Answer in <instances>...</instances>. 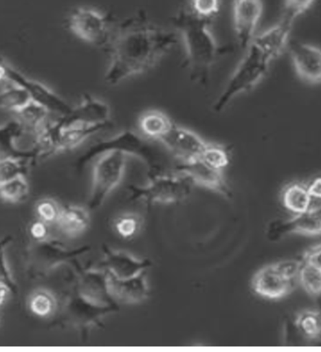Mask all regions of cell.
Returning <instances> with one entry per match:
<instances>
[{
	"label": "cell",
	"instance_id": "cell-1",
	"mask_svg": "<svg viewBox=\"0 0 321 352\" xmlns=\"http://www.w3.org/2000/svg\"><path fill=\"white\" fill-rule=\"evenodd\" d=\"M178 36L144 19L133 18L113 32L104 82L117 86L155 66L177 45Z\"/></svg>",
	"mask_w": 321,
	"mask_h": 352
},
{
	"label": "cell",
	"instance_id": "cell-2",
	"mask_svg": "<svg viewBox=\"0 0 321 352\" xmlns=\"http://www.w3.org/2000/svg\"><path fill=\"white\" fill-rule=\"evenodd\" d=\"M173 23L184 41L186 63L191 78L197 83L207 84L213 64L233 48L220 45L213 35L210 20L197 16L191 11L179 12Z\"/></svg>",
	"mask_w": 321,
	"mask_h": 352
},
{
	"label": "cell",
	"instance_id": "cell-3",
	"mask_svg": "<svg viewBox=\"0 0 321 352\" xmlns=\"http://www.w3.org/2000/svg\"><path fill=\"white\" fill-rule=\"evenodd\" d=\"M274 60L276 58L268 51L253 41L213 104V111L223 112L239 95L255 87L268 73L269 66Z\"/></svg>",
	"mask_w": 321,
	"mask_h": 352
},
{
	"label": "cell",
	"instance_id": "cell-4",
	"mask_svg": "<svg viewBox=\"0 0 321 352\" xmlns=\"http://www.w3.org/2000/svg\"><path fill=\"white\" fill-rule=\"evenodd\" d=\"M109 151H120L127 156H133L140 159L147 166L151 175L160 173V154L142 136L129 130L123 131L112 138L100 141L87 148L76 161L77 170H83L87 164Z\"/></svg>",
	"mask_w": 321,
	"mask_h": 352
},
{
	"label": "cell",
	"instance_id": "cell-5",
	"mask_svg": "<svg viewBox=\"0 0 321 352\" xmlns=\"http://www.w3.org/2000/svg\"><path fill=\"white\" fill-rule=\"evenodd\" d=\"M89 245L71 248L60 241L45 239L34 241L25 254L27 272L33 277H43L58 267L76 263L79 258L91 252Z\"/></svg>",
	"mask_w": 321,
	"mask_h": 352
},
{
	"label": "cell",
	"instance_id": "cell-6",
	"mask_svg": "<svg viewBox=\"0 0 321 352\" xmlns=\"http://www.w3.org/2000/svg\"><path fill=\"white\" fill-rule=\"evenodd\" d=\"M192 182L179 173L151 175L145 185H130L129 200L148 204H173L186 199L191 194Z\"/></svg>",
	"mask_w": 321,
	"mask_h": 352
},
{
	"label": "cell",
	"instance_id": "cell-7",
	"mask_svg": "<svg viewBox=\"0 0 321 352\" xmlns=\"http://www.w3.org/2000/svg\"><path fill=\"white\" fill-rule=\"evenodd\" d=\"M127 164V155L120 151H109L96 159L92 171L91 192L87 207L99 209L120 182Z\"/></svg>",
	"mask_w": 321,
	"mask_h": 352
},
{
	"label": "cell",
	"instance_id": "cell-8",
	"mask_svg": "<svg viewBox=\"0 0 321 352\" xmlns=\"http://www.w3.org/2000/svg\"><path fill=\"white\" fill-rule=\"evenodd\" d=\"M119 311V305H101L82 296L76 289L66 297L61 309V322L80 331L84 338L105 318Z\"/></svg>",
	"mask_w": 321,
	"mask_h": 352
},
{
	"label": "cell",
	"instance_id": "cell-9",
	"mask_svg": "<svg viewBox=\"0 0 321 352\" xmlns=\"http://www.w3.org/2000/svg\"><path fill=\"white\" fill-rule=\"evenodd\" d=\"M69 28L74 36L92 45H107L114 28L109 17L93 8L81 7L71 14Z\"/></svg>",
	"mask_w": 321,
	"mask_h": 352
},
{
	"label": "cell",
	"instance_id": "cell-10",
	"mask_svg": "<svg viewBox=\"0 0 321 352\" xmlns=\"http://www.w3.org/2000/svg\"><path fill=\"white\" fill-rule=\"evenodd\" d=\"M6 157L27 162L42 159L37 133L27 129L17 120L0 125V158Z\"/></svg>",
	"mask_w": 321,
	"mask_h": 352
},
{
	"label": "cell",
	"instance_id": "cell-11",
	"mask_svg": "<svg viewBox=\"0 0 321 352\" xmlns=\"http://www.w3.org/2000/svg\"><path fill=\"white\" fill-rule=\"evenodd\" d=\"M8 81L12 84L21 87L30 95L32 101L42 105L50 113L60 116L61 118L66 117L71 112L74 107L68 104L60 95L51 91L49 87L40 82L27 78L24 74L19 73L12 66L7 63Z\"/></svg>",
	"mask_w": 321,
	"mask_h": 352
},
{
	"label": "cell",
	"instance_id": "cell-12",
	"mask_svg": "<svg viewBox=\"0 0 321 352\" xmlns=\"http://www.w3.org/2000/svg\"><path fill=\"white\" fill-rule=\"evenodd\" d=\"M76 271L74 289L82 296L97 305H119L109 292V274L104 269L83 268L73 264Z\"/></svg>",
	"mask_w": 321,
	"mask_h": 352
},
{
	"label": "cell",
	"instance_id": "cell-13",
	"mask_svg": "<svg viewBox=\"0 0 321 352\" xmlns=\"http://www.w3.org/2000/svg\"><path fill=\"white\" fill-rule=\"evenodd\" d=\"M263 12L262 0H233V27L239 45L243 50L253 42Z\"/></svg>",
	"mask_w": 321,
	"mask_h": 352
},
{
	"label": "cell",
	"instance_id": "cell-14",
	"mask_svg": "<svg viewBox=\"0 0 321 352\" xmlns=\"http://www.w3.org/2000/svg\"><path fill=\"white\" fill-rule=\"evenodd\" d=\"M175 171L184 175L192 184L202 188L217 192L225 197H230L231 195L223 171L212 168L200 158L179 162L178 166L175 168Z\"/></svg>",
	"mask_w": 321,
	"mask_h": 352
},
{
	"label": "cell",
	"instance_id": "cell-15",
	"mask_svg": "<svg viewBox=\"0 0 321 352\" xmlns=\"http://www.w3.org/2000/svg\"><path fill=\"white\" fill-rule=\"evenodd\" d=\"M304 236L321 235V205L312 206L304 212L296 213L286 221H274L269 223L267 235L269 240L276 241L287 234Z\"/></svg>",
	"mask_w": 321,
	"mask_h": 352
},
{
	"label": "cell",
	"instance_id": "cell-16",
	"mask_svg": "<svg viewBox=\"0 0 321 352\" xmlns=\"http://www.w3.org/2000/svg\"><path fill=\"white\" fill-rule=\"evenodd\" d=\"M159 142L163 144L179 162L199 158L208 144L197 133L175 123Z\"/></svg>",
	"mask_w": 321,
	"mask_h": 352
},
{
	"label": "cell",
	"instance_id": "cell-17",
	"mask_svg": "<svg viewBox=\"0 0 321 352\" xmlns=\"http://www.w3.org/2000/svg\"><path fill=\"white\" fill-rule=\"evenodd\" d=\"M153 263L147 258H140L128 252L117 250L107 245L102 248L101 268L117 278L137 276L141 272H147Z\"/></svg>",
	"mask_w": 321,
	"mask_h": 352
},
{
	"label": "cell",
	"instance_id": "cell-18",
	"mask_svg": "<svg viewBox=\"0 0 321 352\" xmlns=\"http://www.w3.org/2000/svg\"><path fill=\"white\" fill-rule=\"evenodd\" d=\"M290 56L300 78L309 84L321 83V48L305 43L290 45Z\"/></svg>",
	"mask_w": 321,
	"mask_h": 352
},
{
	"label": "cell",
	"instance_id": "cell-19",
	"mask_svg": "<svg viewBox=\"0 0 321 352\" xmlns=\"http://www.w3.org/2000/svg\"><path fill=\"white\" fill-rule=\"evenodd\" d=\"M109 287L110 294L117 304H141L150 295V286L146 272L128 278H117L109 274Z\"/></svg>",
	"mask_w": 321,
	"mask_h": 352
},
{
	"label": "cell",
	"instance_id": "cell-20",
	"mask_svg": "<svg viewBox=\"0 0 321 352\" xmlns=\"http://www.w3.org/2000/svg\"><path fill=\"white\" fill-rule=\"evenodd\" d=\"M63 125L87 124L112 126L109 104L87 95L71 112L60 120Z\"/></svg>",
	"mask_w": 321,
	"mask_h": 352
},
{
	"label": "cell",
	"instance_id": "cell-21",
	"mask_svg": "<svg viewBox=\"0 0 321 352\" xmlns=\"http://www.w3.org/2000/svg\"><path fill=\"white\" fill-rule=\"evenodd\" d=\"M252 289L264 299H283L292 289V282L285 279L274 263L262 267L254 274Z\"/></svg>",
	"mask_w": 321,
	"mask_h": 352
},
{
	"label": "cell",
	"instance_id": "cell-22",
	"mask_svg": "<svg viewBox=\"0 0 321 352\" xmlns=\"http://www.w3.org/2000/svg\"><path fill=\"white\" fill-rule=\"evenodd\" d=\"M292 25L294 23L282 17L276 25L269 28L261 34L256 35L253 41L268 51L274 58H278L289 42Z\"/></svg>",
	"mask_w": 321,
	"mask_h": 352
},
{
	"label": "cell",
	"instance_id": "cell-23",
	"mask_svg": "<svg viewBox=\"0 0 321 352\" xmlns=\"http://www.w3.org/2000/svg\"><path fill=\"white\" fill-rule=\"evenodd\" d=\"M58 123L60 126V136H58V153L74 150L76 146L84 143L87 138L111 127V126L107 125H63L60 120H58Z\"/></svg>",
	"mask_w": 321,
	"mask_h": 352
},
{
	"label": "cell",
	"instance_id": "cell-24",
	"mask_svg": "<svg viewBox=\"0 0 321 352\" xmlns=\"http://www.w3.org/2000/svg\"><path fill=\"white\" fill-rule=\"evenodd\" d=\"M89 223L91 217L89 210L83 207L69 205L63 207L56 225L64 235L73 238L83 234L89 227Z\"/></svg>",
	"mask_w": 321,
	"mask_h": 352
},
{
	"label": "cell",
	"instance_id": "cell-25",
	"mask_svg": "<svg viewBox=\"0 0 321 352\" xmlns=\"http://www.w3.org/2000/svg\"><path fill=\"white\" fill-rule=\"evenodd\" d=\"M174 122L160 110H148L138 120V127L148 140L160 141L169 132Z\"/></svg>",
	"mask_w": 321,
	"mask_h": 352
},
{
	"label": "cell",
	"instance_id": "cell-26",
	"mask_svg": "<svg viewBox=\"0 0 321 352\" xmlns=\"http://www.w3.org/2000/svg\"><path fill=\"white\" fill-rule=\"evenodd\" d=\"M281 199L284 206L295 214L304 212L313 206V199L308 192L307 185L302 182L287 184L282 191Z\"/></svg>",
	"mask_w": 321,
	"mask_h": 352
},
{
	"label": "cell",
	"instance_id": "cell-27",
	"mask_svg": "<svg viewBox=\"0 0 321 352\" xmlns=\"http://www.w3.org/2000/svg\"><path fill=\"white\" fill-rule=\"evenodd\" d=\"M49 111L37 102L30 101L24 105L22 109L14 112L18 122L25 126L27 129L37 133L43 126L48 122L47 118Z\"/></svg>",
	"mask_w": 321,
	"mask_h": 352
},
{
	"label": "cell",
	"instance_id": "cell-28",
	"mask_svg": "<svg viewBox=\"0 0 321 352\" xmlns=\"http://www.w3.org/2000/svg\"><path fill=\"white\" fill-rule=\"evenodd\" d=\"M295 327L300 335L310 341L321 338V311L305 309L300 311L295 317Z\"/></svg>",
	"mask_w": 321,
	"mask_h": 352
},
{
	"label": "cell",
	"instance_id": "cell-29",
	"mask_svg": "<svg viewBox=\"0 0 321 352\" xmlns=\"http://www.w3.org/2000/svg\"><path fill=\"white\" fill-rule=\"evenodd\" d=\"M30 311L40 318H48L58 309V300L48 289L35 290L28 299Z\"/></svg>",
	"mask_w": 321,
	"mask_h": 352
},
{
	"label": "cell",
	"instance_id": "cell-30",
	"mask_svg": "<svg viewBox=\"0 0 321 352\" xmlns=\"http://www.w3.org/2000/svg\"><path fill=\"white\" fill-rule=\"evenodd\" d=\"M30 184L25 176L17 177L0 185V197L10 203H22L30 195Z\"/></svg>",
	"mask_w": 321,
	"mask_h": 352
},
{
	"label": "cell",
	"instance_id": "cell-31",
	"mask_svg": "<svg viewBox=\"0 0 321 352\" xmlns=\"http://www.w3.org/2000/svg\"><path fill=\"white\" fill-rule=\"evenodd\" d=\"M199 158L212 168L221 171H225L230 162V153L225 146L209 142Z\"/></svg>",
	"mask_w": 321,
	"mask_h": 352
},
{
	"label": "cell",
	"instance_id": "cell-32",
	"mask_svg": "<svg viewBox=\"0 0 321 352\" xmlns=\"http://www.w3.org/2000/svg\"><path fill=\"white\" fill-rule=\"evenodd\" d=\"M300 286L312 297L321 296V271L302 261L299 276L297 277Z\"/></svg>",
	"mask_w": 321,
	"mask_h": 352
},
{
	"label": "cell",
	"instance_id": "cell-33",
	"mask_svg": "<svg viewBox=\"0 0 321 352\" xmlns=\"http://www.w3.org/2000/svg\"><path fill=\"white\" fill-rule=\"evenodd\" d=\"M30 100V95L21 87H14L0 92V109L16 112L27 104Z\"/></svg>",
	"mask_w": 321,
	"mask_h": 352
},
{
	"label": "cell",
	"instance_id": "cell-34",
	"mask_svg": "<svg viewBox=\"0 0 321 352\" xmlns=\"http://www.w3.org/2000/svg\"><path fill=\"white\" fill-rule=\"evenodd\" d=\"M30 162L21 159L0 158V185L17 177L25 176Z\"/></svg>",
	"mask_w": 321,
	"mask_h": 352
},
{
	"label": "cell",
	"instance_id": "cell-35",
	"mask_svg": "<svg viewBox=\"0 0 321 352\" xmlns=\"http://www.w3.org/2000/svg\"><path fill=\"white\" fill-rule=\"evenodd\" d=\"M63 207L56 200L45 199L36 204V212L41 220L46 223H56L60 219Z\"/></svg>",
	"mask_w": 321,
	"mask_h": 352
},
{
	"label": "cell",
	"instance_id": "cell-36",
	"mask_svg": "<svg viewBox=\"0 0 321 352\" xmlns=\"http://www.w3.org/2000/svg\"><path fill=\"white\" fill-rule=\"evenodd\" d=\"M140 218L133 214H123L118 217L114 223L115 232L124 239L133 238L140 232Z\"/></svg>",
	"mask_w": 321,
	"mask_h": 352
},
{
	"label": "cell",
	"instance_id": "cell-37",
	"mask_svg": "<svg viewBox=\"0 0 321 352\" xmlns=\"http://www.w3.org/2000/svg\"><path fill=\"white\" fill-rule=\"evenodd\" d=\"M221 0H191V11L203 19L212 20L219 14Z\"/></svg>",
	"mask_w": 321,
	"mask_h": 352
},
{
	"label": "cell",
	"instance_id": "cell-38",
	"mask_svg": "<svg viewBox=\"0 0 321 352\" xmlns=\"http://www.w3.org/2000/svg\"><path fill=\"white\" fill-rule=\"evenodd\" d=\"M315 0H285L283 18L294 23L300 15L308 11Z\"/></svg>",
	"mask_w": 321,
	"mask_h": 352
},
{
	"label": "cell",
	"instance_id": "cell-39",
	"mask_svg": "<svg viewBox=\"0 0 321 352\" xmlns=\"http://www.w3.org/2000/svg\"><path fill=\"white\" fill-rule=\"evenodd\" d=\"M0 286L9 290L12 295L17 294L18 286L8 265L5 250L0 252Z\"/></svg>",
	"mask_w": 321,
	"mask_h": 352
},
{
	"label": "cell",
	"instance_id": "cell-40",
	"mask_svg": "<svg viewBox=\"0 0 321 352\" xmlns=\"http://www.w3.org/2000/svg\"><path fill=\"white\" fill-rule=\"evenodd\" d=\"M274 265L285 279L292 282L294 279H297L298 276H299L302 262L287 259V261L276 262Z\"/></svg>",
	"mask_w": 321,
	"mask_h": 352
},
{
	"label": "cell",
	"instance_id": "cell-41",
	"mask_svg": "<svg viewBox=\"0 0 321 352\" xmlns=\"http://www.w3.org/2000/svg\"><path fill=\"white\" fill-rule=\"evenodd\" d=\"M302 262L321 271V243L313 245L305 252Z\"/></svg>",
	"mask_w": 321,
	"mask_h": 352
},
{
	"label": "cell",
	"instance_id": "cell-42",
	"mask_svg": "<svg viewBox=\"0 0 321 352\" xmlns=\"http://www.w3.org/2000/svg\"><path fill=\"white\" fill-rule=\"evenodd\" d=\"M48 223L43 221H36L30 226V234L34 241H43L48 238Z\"/></svg>",
	"mask_w": 321,
	"mask_h": 352
},
{
	"label": "cell",
	"instance_id": "cell-43",
	"mask_svg": "<svg viewBox=\"0 0 321 352\" xmlns=\"http://www.w3.org/2000/svg\"><path fill=\"white\" fill-rule=\"evenodd\" d=\"M307 189L313 199L321 200V177H317L307 184Z\"/></svg>",
	"mask_w": 321,
	"mask_h": 352
},
{
	"label": "cell",
	"instance_id": "cell-44",
	"mask_svg": "<svg viewBox=\"0 0 321 352\" xmlns=\"http://www.w3.org/2000/svg\"><path fill=\"white\" fill-rule=\"evenodd\" d=\"M5 81H8L7 63L0 58V83Z\"/></svg>",
	"mask_w": 321,
	"mask_h": 352
},
{
	"label": "cell",
	"instance_id": "cell-45",
	"mask_svg": "<svg viewBox=\"0 0 321 352\" xmlns=\"http://www.w3.org/2000/svg\"><path fill=\"white\" fill-rule=\"evenodd\" d=\"M11 294L9 290L5 289L4 287L0 286V307L6 302L8 295Z\"/></svg>",
	"mask_w": 321,
	"mask_h": 352
},
{
	"label": "cell",
	"instance_id": "cell-46",
	"mask_svg": "<svg viewBox=\"0 0 321 352\" xmlns=\"http://www.w3.org/2000/svg\"><path fill=\"white\" fill-rule=\"evenodd\" d=\"M12 238L11 236H7L0 240V252L4 251L7 246L12 243Z\"/></svg>",
	"mask_w": 321,
	"mask_h": 352
}]
</instances>
